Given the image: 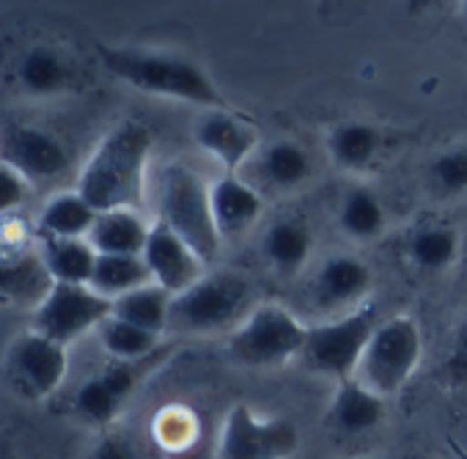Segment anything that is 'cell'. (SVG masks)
<instances>
[{
    "mask_svg": "<svg viewBox=\"0 0 467 459\" xmlns=\"http://www.w3.org/2000/svg\"><path fill=\"white\" fill-rule=\"evenodd\" d=\"M99 212L72 187L53 193L36 212V232L47 240H88Z\"/></svg>",
    "mask_w": 467,
    "mask_h": 459,
    "instance_id": "obj_18",
    "label": "cell"
},
{
    "mask_svg": "<svg viewBox=\"0 0 467 459\" xmlns=\"http://www.w3.org/2000/svg\"><path fill=\"white\" fill-rule=\"evenodd\" d=\"M151 440L168 451L182 454L198 443V415L184 404H168L151 418Z\"/></svg>",
    "mask_w": 467,
    "mask_h": 459,
    "instance_id": "obj_30",
    "label": "cell"
},
{
    "mask_svg": "<svg viewBox=\"0 0 467 459\" xmlns=\"http://www.w3.org/2000/svg\"><path fill=\"white\" fill-rule=\"evenodd\" d=\"M256 173L267 187L281 190V193H292L311 179L314 165H311L308 151L297 141L278 138V141H270L267 146H259Z\"/></svg>",
    "mask_w": 467,
    "mask_h": 459,
    "instance_id": "obj_21",
    "label": "cell"
},
{
    "mask_svg": "<svg viewBox=\"0 0 467 459\" xmlns=\"http://www.w3.org/2000/svg\"><path fill=\"white\" fill-rule=\"evenodd\" d=\"M423 360V330L410 314L388 317L371 333L355 380L382 399L399 396Z\"/></svg>",
    "mask_w": 467,
    "mask_h": 459,
    "instance_id": "obj_7",
    "label": "cell"
},
{
    "mask_svg": "<svg viewBox=\"0 0 467 459\" xmlns=\"http://www.w3.org/2000/svg\"><path fill=\"white\" fill-rule=\"evenodd\" d=\"M94 336L110 360H146L165 347L162 336L149 333V330H143L132 322H124L113 314L97 328Z\"/></svg>",
    "mask_w": 467,
    "mask_h": 459,
    "instance_id": "obj_26",
    "label": "cell"
},
{
    "mask_svg": "<svg viewBox=\"0 0 467 459\" xmlns=\"http://www.w3.org/2000/svg\"><path fill=\"white\" fill-rule=\"evenodd\" d=\"M0 160L15 165L34 187L61 179L69 165V149L47 130L34 124H12L0 132Z\"/></svg>",
    "mask_w": 467,
    "mask_h": 459,
    "instance_id": "obj_12",
    "label": "cell"
},
{
    "mask_svg": "<svg viewBox=\"0 0 467 459\" xmlns=\"http://www.w3.org/2000/svg\"><path fill=\"white\" fill-rule=\"evenodd\" d=\"M311 254H314V235L300 220H275L262 237L265 262L284 278L303 273Z\"/></svg>",
    "mask_w": 467,
    "mask_h": 459,
    "instance_id": "obj_20",
    "label": "cell"
},
{
    "mask_svg": "<svg viewBox=\"0 0 467 459\" xmlns=\"http://www.w3.org/2000/svg\"><path fill=\"white\" fill-rule=\"evenodd\" d=\"M151 223L143 209H108L99 212L88 243L97 254H116V256H143L149 243Z\"/></svg>",
    "mask_w": 467,
    "mask_h": 459,
    "instance_id": "obj_19",
    "label": "cell"
},
{
    "mask_svg": "<svg viewBox=\"0 0 467 459\" xmlns=\"http://www.w3.org/2000/svg\"><path fill=\"white\" fill-rule=\"evenodd\" d=\"M201 151L223 165V173H240L259 151V132L234 110H203L192 127Z\"/></svg>",
    "mask_w": 467,
    "mask_h": 459,
    "instance_id": "obj_14",
    "label": "cell"
},
{
    "mask_svg": "<svg viewBox=\"0 0 467 459\" xmlns=\"http://www.w3.org/2000/svg\"><path fill=\"white\" fill-rule=\"evenodd\" d=\"M12 391L26 402L53 399L69 377V347L28 328L20 333L4 358Z\"/></svg>",
    "mask_w": 467,
    "mask_h": 459,
    "instance_id": "obj_10",
    "label": "cell"
},
{
    "mask_svg": "<svg viewBox=\"0 0 467 459\" xmlns=\"http://www.w3.org/2000/svg\"><path fill=\"white\" fill-rule=\"evenodd\" d=\"M382 146V132L366 121H344L327 135V154L344 171H363L374 162Z\"/></svg>",
    "mask_w": 467,
    "mask_h": 459,
    "instance_id": "obj_24",
    "label": "cell"
},
{
    "mask_svg": "<svg viewBox=\"0 0 467 459\" xmlns=\"http://www.w3.org/2000/svg\"><path fill=\"white\" fill-rule=\"evenodd\" d=\"M146 284H151V276H149L143 256L99 254L97 267H94V278H91V289H97L110 303L124 297L127 292L146 287Z\"/></svg>",
    "mask_w": 467,
    "mask_h": 459,
    "instance_id": "obj_28",
    "label": "cell"
},
{
    "mask_svg": "<svg viewBox=\"0 0 467 459\" xmlns=\"http://www.w3.org/2000/svg\"><path fill=\"white\" fill-rule=\"evenodd\" d=\"M171 347H162L157 355L146 360H110L105 369L94 371L72 396V412L86 426H94L99 432L113 429L116 418L132 399V393L140 388V382L154 371Z\"/></svg>",
    "mask_w": 467,
    "mask_h": 459,
    "instance_id": "obj_9",
    "label": "cell"
},
{
    "mask_svg": "<svg viewBox=\"0 0 467 459\" xmlns=\"http://www.w3.org/2000/svg\"><path fill=\"white\" fill-rule=\"evenodd\" d=\"M154 132L140 121L116 124L83 162L75 190L97 209H143Z\"/></svg>",
    "mask_w": 467,
    "mask_h": 459,
    "instance_id": "obj_1",
    "label": "cell"
},
{
    "mask_svg": "<svg viewBox=\"0 0 467 459\" xmlns=\"http://www.w3.org/2000/svg\"><path fill=\"white\" fill-rule=\"evenodd\" d=\"M17 80L31 97H58L72 83V67L58 50L36 45L20 58Z\"/></svg>",
    "mask_w": 467,
    "mask_h": 459,
    "instance_id": "obj_23",
    "label": "cell"
},
{
    "mask_svg": "<svg viewBox=\"0 0 467 459\" xmlns=\"http://www.w3.org/2000/svg\"><path fill=\"white\" fill-rule=\"evenodd\" d=\"M154 220L176 232L206 265H214L223 248L217 235L209 182L184 162H168L154 182Z\"/></svg>",
    "mask_w": 467,
    "mask_h": 459,
    "instance_id": "obj_4",
    "label": "cell"
},
{
    "mask_svg": "<svg viewBox=\"0 0 467 459\" xmlns=\"http://www.w3.org/2000/svg\"><path fill=\"white\" fill-rule=\"evenodd\" d=\"M440 0H407V12L410 15H426L429 9H434Z\"/></svg>",
    "mask_w": 467,
    "mask_h": 459,
    "instance_id": "obj_36",
    "label": "cell"
},
{
    "mask_svg": "<svg viewBox=\"0 0 467 459\" xmlns=\"http://www.w3.org/2000/svg\"><path fill=\"white\" fill-rule=\"evenodd\" d=\"M333 4H336V0H322V6H325V9H330Z\"/></svg>",
    "mask_w": 467,
    "mask_h": 459,
    "instance_id": "obj_38",
    "label": "cell"
},
{
    "mask_svg": "<svg viewBox=\"0 0 467 459\" xmlns=\"http://www.w3.org/2000/svg\"><path fill=\"white\" fill-rule=\"evenodd\" d=\"M410 262L420 270L440 273L448 270L459 256V235L448 225H426L410 237Z\"/></svg>",
    "mask_w": 467,
    "mask_h": 459,
    "instance_id": "obj_29",
    "label": "cell"
},
{
    "mask_svg": "<svg viewBox=\"0 0 467 459\" xmlns=\"http://www.w3.org/2000/svg\"><path fill=\"white\" fill-rule=\"evenodd\" d=\"M300 429L284 415H265L245 402L231 404L214 437V459H292Z\"/></svg>",
    "mask_w": 467,
    "mask_h": 459,
    "instance_id": "obj_8",
    "label": "cell"
},
{
    "mask_svg": "<svg viewBox=\"0 0 467 459\" xmlns=\"http://www.w3.org/2000/svg\"><path fill=\"white\" fill-rule=\"evenodd\" d=\"M99 58L113 78L143 94L187 102L203 110H231L228 99L206 75V69L187 56L165 50L102 47Z\"/></svg>",
    "mask_w": 467,
    "mask_h": 459,
    "instance_id": "obj_2",
    "label": "cell"
},
{
    "mask_svg": "<svg viewBox=\"0 0 467 459\" xmlns=\"http://www.w3.org/2000/svg\"><path fill=\"white\" fill-rule=\"evenodd\" d=\"M113 314V303L102 297L91 287L75 284H53L47 295L34 308V330L47 339L72 347L86 336L97 333V328Z\"/></svg>",
    "mask_w": 467,
    "mask_h": 459,
    "instance_id": "obj_11",
    "label": "cell"
},
{
    "mask_svg": "<svg viewBox=\"0 0 467 459\" xmlns=\"http://www.w3.org/2000/svg\"><path fill=\"white\" fill-rule=\"evenodd\" d=\"M143 262L149 267L151 284L162 287L171 295H182L209 270V265L160 220L151 223L149 243L143 248Z\"/></svg>",
    "mask_w": 467,
    "mask_h": 459,
    "instance_id": "obj_15",
    "label": "cell"
},
{
    "mask_svg": "<svg viewBox=\"0 0 467 459\" xmlns=\"http://www.w3.org/2000/svg\"><path fill=\"white\" fill-rule=\"evenodd\" d=\"M86 459H140L135 443L116 429H105L99 432L97 443L91 445V451L86 454Z\"/></svg>",
    "mask_w": 467,
    "mask_h": 459,
    "instance_id": "obj_34",
    "label": "cell"
},
{
    "mask_svg": "<svg viewBox=\"0 0 467 459\" xmlns=\"http://www.w3.org/2000/svg\"><path fill=\"white\" fill-rule=\"evenodd\" d=\"M31 195H34V184L15 165L0 160V214L23 212Z\"/></svg>",
    "mask_w": 467,
    "mask_h": 459,
    "instance_id": "obj_33",
    "label": "cell"
},
{
    "mask_svg": "<svg viewBox=\"0 0 467 459\" xmlns=\"http://www.w3.org/2000/svg\"><path fill=\"white\" fill-rule=\"evenodd\" d=\"M371 292V267L355 254H333L327 256L311 281V297L325 314V319L355 311L368 303Z\"/></svg>",
    "mask_w": 467,
    "mask_h": 459,
    "instance_id": "obj_13",
    "label": "cell"
},
{
    "mask_svg": "<svg viewBox=\"0 0 467 459\" xmlns=\"http://www.w3.org/2000/svg\"><path fill=\"white\" fill-rule=\"evenodd\" d=\"M39 251L36 223L23 212L0 214V259H23Z\"/></svg>",
    "mask_w": 467,
    "mask_h": 459,
    "instance_id": "obj_31",
    "label": "cell"
},
{
    "mask_svg": "<svg viewBox=\"0 0 467 459\" xmlns=\"http://www.w3.org/2000/svg\"><path fill=\"white\" fill-rule=\"evenodd\" d=\"M308 325L281 303H256L254 311L225 336L228 355L248 369H278L297 363Z\"/></svg>",
    "mask_w": 467,
    "mask_h": 459,
    "instance_id": "obj_6",
    "label": "cell"
},
{
    "mask_svg": "<svg viewBox=\"0 0 467 459\" xmlns=\"http://www.w3.org/2000/svg\"><path fill=\"white\" fill-rule=\"evenodd\" d=\"M388 415V399L377 396L371 388L355 377L333 385V396L325 410V423L341 434H366L377 429Z\"/></svg>",
    "mask_w": 467,
    "mask_h": 459,
    "instance_id": "obj_17",
    "label": "cell"
},
{
    "mask_svg": "<svg viewBox=\"0 0 467 459\" xmlns=\"http://www.w3.org/2000/svg\"><path fill=\"white\" fill-rule=\"evenodd\" d=\"M39 256L53 284L91 287L97 267V248L88 240H47L39 237Z\"/></svg>",
    "mask_w": 467,
    "mask_h": 459,
    "instance_id": "obj_22",
    "label": "cell"
},
{
    "mask_svg": "<svg viewBox=\"0 0 467 459\" xmlns=\"http://www.w3.org/2000/svg\"><path fill=\"white\" fill-rule=\"evenodd\" d=\"M256 306L254 284L237 270H206L182 295H173L168 333L176 336H228Z\"/></svg>",
    "mask_w": 467,
    "mask_h": 459,
    "instance_id": "obj_3",
    "label": "cell"
},
{
    "mask_svg": "<svg viewBox=\"0 0 467 459\" xmlns=\"http://www.w3.org/2000/svg\"><path fill=\"white\" fill-rule=\"evenodd\" d=\"M451 454H453V459H467V448L453 440H451Z\"/></svg>",
    "mask_w": 467,
    "mask_h": 459,
    "instance_id": "obj_37",
    "label": "cell"
},
{
    "mask_svg": "<svg viewBox=\"0 0 467 459\" xmlns=\"http://www.w3.org/2000/svg\"><path fill=\"white\" fill-rule=\"evenodd\" d=\"M462 12H464V17H467V0H462Z\"/></svg>",
    "mask_w": 467,
    "mask_h": 459,
    "instance_id": "obj_39",
    "label": "cell"
},
{
    "mask_svg": "<svg viewBox=\"0 0 467 459\" xmlns=\"http://www.w3.org/2000/svg\"><path fill=\"white\" fill-rule=\"evenodd\" d=\"M366 459H374V456H366Z\"/></svg>",
    "mask_w": 467,
    "mask_h": 459,
    "instance_id": "obj_40",
    "label": "cell"
},
{
    "mask_svg": "<svg viewBox=\"0 0 467 459\" xmlns=\"http://www.w3.org/2000/svg\"><path fill=\"white\" fill-rule=\"evenodd\" d=\"M338 225L349 240L358 243L379 237L385 228V209L377 193L363 184L349 187L338 203Z\"/></svg>",
    "mask_w": 467,
    "mask_h": 459,
    "instance_id": "obj_27",
    "label": "cell"
},
{
    "mask_svg": "<svg viewBox=\"0 0 467 459\" xmlns=\"http://www.w3.org/2000/svg\"><path fill=\"white\" fill-rule=\"evenodd\" d=\"M379 311L374 303H363L355 311L308 325V336L297 366L314 377L330 380L333 385L355 377L358 363L366 352L371 333L379 325Z\"/></svg>",
    "mask_w": 467,
    "mask_h": 459,
    "instance_id": "obj_5",
    "label": "cell"
},
{
    "mask_svg": "<svg viewBox=\"0 0 467 459\" xmlns=\"http://www.w3.org/2000/svg\"><path fill=\"white\" fill-rule=\"evenodd\" d=\"M212 214L220 240H237L248 235L265 214V195L262 190L243 179L240 173H223L209 184Z\"/></svg>",
    "mask_w": 467,
    "mask_h": 459,
    "instance_id": "obj_16",
    "label": "cell"
},
{
    "mask_svg": "<svg viewBox=\"0 0 467 459\" xmlns=\"http://www.w3.org/2000/svg\"><path fill=\"white\" fill-rule=\"evenodd\" d=\"M171 303H173L171 292H165L157 284H146V287L113 300V317L132 322L149 333L165 336L168 322H171Z\"/></svg>",
    "mask_w": 467,
    "mask_h": 459,
    "instance_id": "obj_25",
    "label": "cell"
},
{
    "mask_svg": "<svg viewBox=\"0 0 467 459\" xmlns=\"http://www.w3.org/2000/svg\"><path fill=\"white\" fill-rule=\"evenodd\" d=\"M429 179L440 195L467 193V149H448L429 165Z\"/></svg>",
    "mask_w": 467,
    "mask_h": 459,
    "instance_id": "obj_32",
    "label": "cell"
},
{
    "mask_svg": "<svg viewBox=\"0 0 467 459\" xmlns=\"http://www.w3.org/2000/svg\"><path fill=\"white\" fill-rule=\"evenodd\" d=\"M445 374L456 385H467V317L456 328V336L451 341V352L445 358Z\"/></svg>",
    "mask_w": 467,
    "mask_h": 459,
    "instance_id": "obj_35",
    "label": "cell"
}]
</instances>
